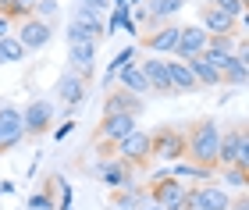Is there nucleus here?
Wrapping results in <instances>:
<instances>
[{"mask_svg": "<svg viewBox=\"0 0 249 210\" xmlns=\"http://www.w3.org/2000/svg\"><path fill=\"white\" fill-rule=\"evenodd\" d=\"M217 146H221V125L213 118H199L185 128V157H189V164L217 171Z\"/></svg>", "mask_w": 249, "mask_h": 210, "instance_id": "1", "label": "nucleus"}, {"mask_svg": "<svg viewBox=\"0 0 249 210\" xmlns=\"http://www.w3.org/2000/svg\"><path fill=\"white\" fill-rule=\"evenodd\" d=\"M217 168H242V171H249V136H246V125H231V128L221 132Z\"/></svg>", "mask_w": 249, "mask_h": 210, "instance_id": "2", "label": "nucleus"}, {"mask_svg": "<svg viewBox=\"0 0 249 210\" xmlns=\"http://www.w3.org/2000/svg\"><path fill=\"white\" fill-rule=\"evenodd\" d=\"M150 153L164 164L185 160V128L178 125H157L150 132Z\"/></svg>", "mask_w": 249, "mask_h": 210, "instance_id": "3", "label": "nucleus"}, {"mask_svg": "<svg viewBox=\"0 0 249 210\" xmlns=\"http://www.w3.org/2000/svg\"><path fill=\"white\" fill-rule=\"evenodd\" d=\"M146 200L157 203L160 210H185L189 185H185V182H178V178H160V182H150V185H146Z\"/></svg>", "mask_w": 249, "mask_h": 210, "instance_id": "4", "label": "nucleus"}, {"mask_svg": "<svg viewBox=\"0 0 249 210\" xmlns=\"http://www.w3.org/2000/svg\"><path fill=\"white\" fill-rule=\"evenodd\" d=\"M114 157H121L124 164H132L135 171L146 168V164L153 160V153H150V132H142V128H132L128 136H124L121 142H114Z\"/></svg>", "mask_w": 249, "mask_h": 210, "instance_id": "5", "label": "nucleus"}, {"mask_svg": "<svg viewBox=\"0 0 249 210\" xmlns=\"http://www.w3.org/2000/svg\"><path fill=\"white\" fill-rule=\"evenodd\" d=\"M53 121H57V110L50 100H32L21 110V125H25V139H43L47 132H53Z\"/></svg>", "mask_w": 249, "mask_h": 210, "instance_id": "6", "label": "nucleus"}, {"mask_svg": "<svg viewBox=\"0 0 249 210\" xmlns=\"http://www.w3.org/2000/svg\"><path fill=\"white\" fill-rule=\"evenodd\" d=\"M132 128H139V118H135V114H104L100 125H96V132H93V142L114 146V142H121Z\"/></svg>", "mask_w": 249, "mask_h": 210, "instance_id": "7", "label": "nucleus"}, {"mask_svg": "<svg viewBox=\"0 0 249 210\" xmlns=\"http://www.w3.org/2000/svg\"><path fill=\"white\" fill-rule=\"evenodd\" d=\"M15 39L21 43V47H25V53H36V50H43V47H47V43L53 39V21L25 18V21H18Z\"/></svg>", "mask_w": 249, "mask_h": 210, "instance_id": "8", "label": "nucleus"}, {"mask_svg": "<svg viewBox=\"0 0 249 210\" xmlns=\"http://www.w3.org/2000/svg\"><path fill=\"white\" fill-rule=\"evenodd\" d=\"M21 139H25L21 110L15 104H0V153H11Z\"/></svg>", "mask_w": 249, "mask_h": 210, "instance_id": "9", "label": "nucleus"}, {"mask_svg": "<svg viewBox=\"0 0 249 210\" xmlns=\"http://www.w3.org/2000/svg\"><path fill=\"white\" fill-rule=\"evenodd\" d=\"M96 178L114 192V189H124V185L135 182V168H132V164H124L121 157H107V160L96 164Z\"/></svg>", "mask_w": 249, "mask_h": 210, "instance_id": "10", "label": "nucleus"}, {"mask_svg": "<svg viewBox=\"0 0 249 210\" xmlns=\"http://www.w3.org/2000/svg\"><path fill=\"white\" fill-rule=\"evenodd\" d=\"M199 29L207 32V36H246L239 21L228 18L217 7H210V4H203V11H199Z\"/></svg>", "mask_w": 249, "mask_h": 210, "instance_id": "11", "label": "nucleus"}, {"mask_svg": "<svg viewBox=\"0 0 249 210\" xmlns=\"http://www.w3.org/2000/svg\"><path fill=\"white\" fill-rule=\"evenodd\" d=\"M53 93H57V100L68 107V114L78 107V104H86V96H89V82L82 79V75H75V71H64L57 86H53Z\"/></svg>", "mask_w": 249, "mask_h": 210, "instance_id": "12", "label": "nucleus"}, {"mask_svg": "<svg viewBox=\"0 0 249 210\" xmlns=\"http://www.w3.org/2000/svg\"><path fill=\"white\" fill-rule=\"evenodd\" d=\"M96 47L100 43H71L68 47V71H75V75H82V79L89 82L93 79V71H96Z\"/></svg>", "mask_w": 249, "mask_h": 210, "instance_id": "13", "label": "nucleus"}, {"mask_svg": "<svg viewBox=\"0 0 249 210\" xmlns=\"http://www.w3.org/2000/svg\"><path fill=\"white\" fill-rule=\"evenodd\" d=\"M192 192V207L196 210H231V192L224 189V185H196V189H189Z\"/></svg>", "mask_w": 249, "mask_h": 210, "instance_id": "14", "label": "nucleus"}, {"mask_svg": "<svg viewBox=\"0 0 249 210\" xmlns=\"http://www.w3.org/2000/svg\"><path fill=\"white\" fill-rule=\"evenodd\" d=\"M178 29L182 25H175V21H164V25H157L153 32H146V36L139 39V47L142 50H150V53H175V43H178Z\"/></svg>", "mask_w": 249, "mask_h": 210, "instance_id": "15", "label": "nucleus"}, {"mask_svg": "<svg viewBox=\"0 0 249 210\" xmlns=\"http://www.w3.org/2000/svg\"><path fill=\"white\" fill-rule=\"evenodd\" d=\"M207 32H203L199 25H182L178 29V43H175V53H178V61H192V57H199L203 50H207Z\"/></svg>", "mask_w": 249, "mask_h": 210, "instance_id": "16", "label": "nucleus"}, {"mask_svg": "<svg viewBox=\"0 0 249 210\" xmlns=\"http://www.w3.org/2000/svg\"><path fill=\"white\" fill-rule=\"evenodd\" d=\"M104 114H142V96H135L128 89H107L104 96Z\"/></svg>", "mask_w": 249, "mask_h": 210, "instance_id": "17", "label": "nucleus"}, {"mask_svg": "<svg viewBox=\"0 0 249 210\" xmlns=\"http://www.w3.org/2000/svg\"><path fill=\"white\" fill-rule=\"evenodd\" d=\"M139 71L146 75V82H150V93H160V96L171 93V82H167V64H164V57H146V61L139 64Z\"/></svg>", "mask_w": 249, "mask_h": 210, "instance_id": "18", "label": "nucleus"}, {"mask_svg": "<svg viewBox=\"0 0 249 210\" xmlns=\"http://www.w3.org/2000/svg\"><path fill=\"white\" fill-rule=\"evenodd\" d=\"M167 64V82H171V93H196L199 86H196V79L189 75V68H185V61H164Z\"/></svg>", "mask_w": 249, "mask_h": 210, "instance_id": "19", "label": "nucleus"}, {"mask_svg": "<svg viewBox=\"0 0 249 210\" xmlns=\"http://www.w3.org/2000/svg\"><path fill=\"white\" fill-rule=\"evenodd\" d=\"M71 21H75V25L82 29V32H86V36L93 39V43H100V39H104V15H93V11H86V7H78V4H75V15H71Z\"/></svg>", "mask_w": 249, "mask_h": 210, "instance_id": "20", "label": "nucleus"}, {"mask_svg": "<svg viewBox=\"0 0 249 210\" xmlns=\"http://www.w3.org/2000/svg\"><path fill=\"white\" fill-rule=\"evenodd\" d=\"M185 68H189V75L196 79V86L199 89H217L221 86V71H213L203 57H192V61H185Z\"/></svg>", "mask_w": 249, "mask_h": 210, "instance_id": "21", "label": "nucleus"}, {"mask_svg": "<svg viewBox=\"0 0 249 210\" xmlns=\"http://www.w3.org/2000/svg\"><path fill=\"white\" fill-rule=\"evenodd\" d=\"M142 200H146V185H139V182H132V185H124V189L110 192V207H118V210H135Z\"/></svg>", "mask_w": 249, "mask_h": 210, "instance_id": "22", "label": "nucleus"}, {"mask_svg": "<svg viewBox=\"0 0 249 210\" xmlns=\"http://www.w3.org/2000/svg\"><path fill=\"white\" fill-rule=\"evenodd\" d=\"M171 178H178V182H203V185H207L210 178H217V171L199 168V164H189V160H178V164H171Z\"/></svg>", "mask_w": 249, "mask_h": 210, "instance_id": "23", "label": "nucleus"}, {"mask_svg": "<svg viewBox=\"0 0 249 210\" xmlns=\"http://www.w3.org/2000/svg\"><path fill=\"white\" fill-rule=\"evenodd\" d=\"M185 7V0H146V15H150L153 25H164V21H171V15Z\"/></svg>", "mask_w": 249, "mask_h": 210, "instance_id": "24", "label": "nucleus"}, {"mask_svg": "<svg viewBox=\"0 0 249 210\" xmlns=\"http://www.w3.org/2000/svg\"><path fill=\"white\" fill-rule=\"evenodd\" d=\"M118 79H121V89H128V93H135V96H146L150 93V82H146V75L139 71V64H128V68H121L118 71Z\"/></svg>", "mask_w": 249, "mask_h": 210, "instance_id": "25", "label": "nucleus"}, {"mask_svg": "<svg viewBox=\"0 0 249 210\" xmlns=\"http://www.w3.org/2000/svg\"><path fill=\"white\" fill-rule=\"evenodd\" d=\"M25 57H29V53H25V47L15 39V32L0 39V64H18V61H25Z\"/></svg>", "mask_w": 249, "mask_h": 210, "instance_id": "26", "label": "nucleus"}, {"mask_svg": "<svg viewBox=\"0 0 249 210\" xmlns=\"http://www.w3.org/2000/svg\"><path fill=\"white\" fill-rule=\"evenodd\" d=\"M25 207L29 210H57V203H53V178L43 185L39 192H32L29 200H25Z\"/></svg>", "mask_w": 249, "mask_h": 210, "instance_id": "27", "label": "nucleus"}, {"mask_svg": "<svg viewBox=\"0 0 249 210\" xmlns=\"http://www.w3.org/2000/svg\"><path fill=\"white\" fill-rule=\"evenodd\" d=\"M207 4H210V7H217V11H224V15H228V18H235L239 25L246 21V11H249V4H246V0H207Z\"/></svg>", "mask_w": 249, "mask_h": 210, "instance_id": "28", "label": "nucleus"}, {"mask_svg": "<svg viewBox=\"0 0 249 210\" xmlns=\"http://www.w3.org/2000/svg\"><path fill=\"white\" fill-rule=\"evenodd\" d=\"M132 57H135V47H124L118 57L107 64V71H104V86H107V89H110V82H114V75H118L121 68H128V64H132Z\"/></svg>", "mask_w": 249, "mask_h": 210, "instance_id": "29", "label": "nucleus"}, {"mask_svg": "<svg viewBox=\"0 0 249 210\" xmlns=\"http://www.w3.org/2000/svg\"><path fill=\"white\" fill-rule=\"evenodd\" d=\"M246 75H249V68L231 57V64L221 71V86H231V89H239V86H246Z\"/></svg>", "mask_w": 249, "mask_h": 210, "instance_id": "30", "label": "nucleus"}, {"mask_svg": "<svg viewBox=\"0 0 249 210\" xmlns=\"http://www.w3.org/2000/svg\"><path fill=\"white\" fill-rule=\"evenodd\" d=\"M217 175H221V182H224V189H246L249 185V171H242V168H217Z\"/></svg>", "mask_w": 249, "mask_h": 210, "instance_id": "31", "label": "nucleus"}, {"mask_svg": "<svg viewBox=\"0 0 249 210\" xmlns=\"http://www.w3.org/2000/svg\"><path fill=\"white\" fill-rule=\"evenodd\" d=\"M57 11H61L57 0H36V4H32V18H39V21H53V18H57Z\"/></svg>", "mask_w": 249, "mask_h": 210, "instance_id": "32", "label": "nucleus"}, {"mask_svg": "<svg viewBox=\"0 0 249 210\" xmlns=\"http://www.w3.org/2000/svg\"><path fill=\"white\" fill-rule=\"evenodd\" d=\"M53 189H57V210H75V192L64 178H53Z\"/></svg>", "mask_w": 249, "mask_h": 210, "instance_id": "33", "label": "nucleus"}, {"mask_svg": "<svg viewBox=\"0 0 249 210\" xmlns=\"http://www.w3.org/2000/svg\"><path fill=\"white\" fill-rule=\"evenodd\" d=\"M235 39H239V36H210V39H207V47H210V50L228 53V57H235Z\"/></svg>", "mask_w": 249, "mask_h": 210, "instance_id": "34", "label": "nucleus"}, {"mask_svg": "<svg viewBox=\"0 0 249 210\" xmlns=\"http://www.w3.org/2000/svg\"><path fill=\"white\" fill-rule=\"evenodd\" d=\"M64 36H68V47H71V43H86L89 36H86V32L82 29H78L75 25V21H68V29H64ZM89 43H93V39H89Z\"/></svg>", "mask_w": 249, "mask_h": 210, "instance_id": "35", "label": "nucleus"}, {"mask_svg": "<svg viewBox=\"0 0 249 210\" xmlns=\"http://www.w3.org/2000/svg\"><path fill=\"white\" fill-rule=\"evenodd\" d=\"M78 7L93 11V15H104V11H110V0H78Z\"/></svg>", "mask_w": 249, "mask_h": 210, "instance_id": "36", "label": "nucleus"}, {"mask_svg": "<svg viewBox=\"0 0 249 210\" xmlns=\"http://www.w3.org/2000/svg\"><path fill=\"white\" fill-rule=\"evenodd\" d=\"M71 128H75V121H71V118H64V125L53 132V142H64L68 136H71Z\"/></svg>", "mask_w": 249, "mask_h": 210, "instance_id": "37", "label": "nucleus"}, {"mask_svg": "<svg viewBox=\"0 0 249 210\" xmlns=\"http://www.w3.org/2000/svg\"><path fill=\"white\" fill-rule=\"evenodd\" d=\"M11 25H15V21H11V18H4V15H0V39H4V36H11Z\"/></svg>", "mask_w": 249, "mask_h": 210, "instance_id": "38", "label": "nucleus"}, {"mask_svg": "<svg viewBox=\"0 0 249 210\" xmlns=\"http://www.w3.org/2000/svg\"><path fill=\"white\" fill-rule=\"evenodd\" d=\"M231 210H249V200H246V196H239V200H231Z\"/></svg>", "mask_w": 249, "mask_h": 210, "instance_id": "39", "label": "nucleus"}, {"mask_svg": "<svg viewBox=\"0 0 249 210\" xmlns=\"http://www.w3.org/2000/svg\"><path fill=\"white\" fill-rule=\"evenodd\" d=\"M11 7H15V0H0V15H4V18L11 15Z\"/></svg>", "mask_w": 249, "mask_h": 210, "instance_id": "40", "label": "nucleus"}, {"mask_svg": "<svg viewBox=\"0 0 249 210\" xmlns=\"http://www.w3.org/2000/svg\"><path fill=\"white\" fill-rule=\"evenodd\" d=\"M135 210H160V207H157V203H150V200H142V203L135 207Z\"/></svg>", "mask_w": 249, "mask_h": 210, "instance_id": "41", "label": "nucleus"}, {"mask_svg": "<svg viewBox=\"0 0 249 210\" xmlns=\"http://www.w3.org/2000/svg\"><path fill=\"white\" fill-rule=\"evenodd\" d=\"M110 7H128V0H110Z\"/></svg>", "mask_w": 249, "mask_h": 210, "instance_id": "42", "label": "nucleus"}, {"mask_svg": "<svg viewBox=\"0 0 249 210\" xmlns=\"http://www.w3.org/2000/svg\"><path fill=\"white\" fill-rule=\"evenodd\" d=\"M25 4H36V0H25Z\"/></svg>", "mask_w": 249, "mask_h": 210, "instance_id": "43", "label": "nucleus"}, {"mask_svg": "<svg viewBox=\"0 0 249 210\" xmlns=\"http://www.w3.org/2000/svg\"><path fill=\"white\" fill-rule=\"evenodd\" d=\"M246 4H249V0H246Z\"/></svg>", "mask_w": 249, "mask_h": 210, "instance_id": "44", "label": "nucleus"}]
</instances>
